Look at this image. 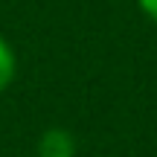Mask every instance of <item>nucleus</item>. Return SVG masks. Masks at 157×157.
Masks as SVG:
<instances>
[{"instance_id":"nucleus-3","label":"nucleus","mask_w":157,"mask_h":157,"mask_svg":"<svg viewBox=\"0 0 157 157\" xmlns=\"http://www.w3.org/2000/svg\"><path fill=\"white\" fill-rule=\"evenodd\" d=\"M137 6H140V12L148 17V21L157 23V0H137Z\"/></svg>"},{"instance_id":"nucleus-2","label":"nucleus","mask_w":157,"mask_h":157,"mask_svg":"<svg viewBox=\"0 0 157 157\" xmlns=\"http://www.w3.org/2000/svg\"><path fill=\"white\" fill-rule=\"evenodd\" d=\"M17 76V56H15V47L0 35V93L9 90V84L15 82Z\"/></svg>"},{"instance_id":"nucleus-1","label":"nucleus","mask_w":157,"mask_h":157,"mask_svg":"<svg viewBox=\"0 0 157 157\" xmlns=\"http://www.w3.org/2000/svg\"><path fill=\"white\" fill-rule=\"evenodd\" d=\"M38 157H76V137L67 128H47L38 137Z\"/></svg>"}]
</instances>
